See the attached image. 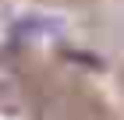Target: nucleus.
Listing matches in <instances>:
<instances>
[]
</instances>
